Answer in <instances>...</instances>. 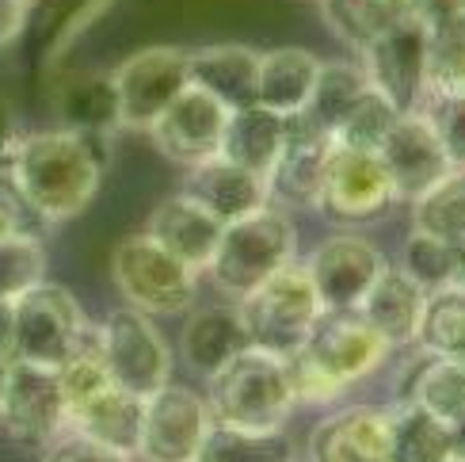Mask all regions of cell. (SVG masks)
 Wrapping results in <instances>:
<instances>
[{"mask_svg":"<svg viewBox=\"0 0 465 462\" xmlns=\"http://www.w3.org/2000/svg\"><path fill=\"white\" fill-rule=\"evenodd\" d=\"M15 196L35 218L62 226L95 199L104 180V138L76 130H35L24 134L8 165Z\"/></svg>","mask_w":465,"mask_h":462,"instance_id":"cell-1","label":"cell"},{"mask_svg":"<svg viewBox=\"0 0 465 462\" xmlns=\"http://www.w3.org/2000/svg\"><path fill=\"white\" fill-rule=\"evenodd\" d=\"M385 356H390L385 340L366 325L359 310H324L302 348L286 356L294 401H305V406L336 401L347 387L374 375Z\"/></svg>","mask_w":465,"mask_h":462,"instance_id":"cell-2","label":"cell"},{"mask_svg":"<svg viewBox=\"0 0 465 462\" xmlns=\"http://www.w3.org/2000/svg\"><path fill=\"white\" fill-rule=\"evenodd\" d=\"M206 382H210L206 394L210 425L267 432V428H282L298 406L286 359L263 348H252V344Z\"/></svg>","mask_w":465,"mask_h":462,"instance_id":"cell-3","label":"cell"},{"mask_svg":"<svg viewBox=\"0 0 465 462\" xmlns=\"http://www.w3.org/2000/svg\"><path fill=\"white\" fill-rule=\"evenodd\" d=\"M294 222L290 210L267 203L260 210H252L248 218H237L222 229V241L210 256L206 272L214 279L222 295L244 298L248 291L275 276L282 264L294 260Z\"/></svg>","mask_w":465,"mask_h":462,"instance_id":"cell-4","label":"cell"},{"mask_svg":"<svg viewBox=\"0 0 465 462\" xmlns=\"http://www.w3.org/2000/svg\"><path fill=\"white\" fill-rule=\"evenodd\" d=\"M237 306H241L252 348H263L282 359L302 348L305 336L313 333L317 317L324 314V306L313 291V279H309L305 264H298V260L282 264L256 291L237 298Z\"/></svg>","mask_w":465,"mask_h":462,"instance_id":"cell-5","label":"cell"},{"mask_svg":"<svg viewBox=\"0 0 465 462\" xmlns=\"http://www.w3.org/2000/svg\"><path fill=\"white\" fill-rule=\"evenodd\" d=\"M92 336L88 317L62 283H35L12 298V359L62 367V363Z\"/></svg>","mask_w":465,"mask_h":462,"instance_id":"cell-6","label":"cell"},{"mask_svg":"<svg viewBox=\"0 0 465 462\" xmlns=\"http://www.w3.org/2000/svg\"><path fill=\"white\" fill-rule=\"evenodd\" d=\"M111 279L119 295L149 317L187 314L199 295V272H191L149 234H130L114 245Z\"/></svg>","mask_w":465,"mask_h":462,"instance_id":"cell-7","label":"cell"},{"mask_svg":"<svg viewBox=\"0 0 465 462\" xmlns=\"http://www.w3.org/2000/svg\"><path fill=\"white\" fill-rule=\"evenodd\" d=\"M95 348H100L111 378L138 397H149L164 382H172L168 340L153 325V317L134 306H119L104 317V325L95 329Z\"/></svg>","mask_w":465,"mask_h":462,"instance_id":"cell-8","label":"cell"},{"mask_svg":"<svg viewBox=\"0 0 465 462\" xmlns=\"http://www.w3.org/2000/svg\"><path fill=\"white\" fill-rule=\"evenodd\" d=\"M359 65L397 111H420L428 95V27L401 15L359 50Z\"/></svg>","mask_w":465,"mask_h":462,"instance_id":"cell-9","label":"cell"},{"mask_svg":"<svg viewBox=\"0 0 465 462\" xmlns=\"http://www.w3.org/2000/svg\"><path fill=\"white\" fill-rule=\"evenodd\" d=\"M210 432L206 397L164 382L142 401V428L134 458L142 462H195L203 436Z\"/></svg>","mask_w":465,"mask_h":462,"instance_id":"cell-10","label":"cell"},{"mask_svg":"<svg viewBox=\"0 0 465 462\" xmlns=\"http://www.w3.org/2000/svg\"><path fill=\"white\" fill-rule=\"evenodd\" d=\"M119 92V126L149 130L161 111L187 88V50L180 46H145L130 54L111 73Z\"/></svg>","mask_w":465,"mask_h":462,"instance_id":"cell-11","label":"cell"},{"mask_svg":"<svg viewBox=\"0 0 465 462\" xmlns=\"http://www.w3.org/2000/svg\"><path fill=\"white\" fill-rule=\"evenodd\" d=\"M0 428L15 444H31V447H50L69 428L65 397L62 387H57L54 367L12 359L5 401H0Z\"/></svg>","mask_w":465,"mask_h":462,"instance_id":"cell-12","label":"cell"},{"mask_svg":"<svg viewBox=\"0 0 465 462\" xmlns=\"http://www.w3.org/2000/svg\"><path fill=\"white\" fill-rule=\"evenodd\" d=\"M328 149H332V134H328L309 111L286 115V134L275 165L267 172V199L282 210H305L321 203L324 165Z\"/></svg>","mask_w":465,"mask_h":462,"instance_id":"cell-13","label":"cell"},{"mask_svg":"<svg viewBox=\"0 0 465 462\" xmlns=\"http://www.w3.org/2000/svg\"><path fill=\"white\" fill-rule=\"evenodd\" d=\"M225 119H229V107L222 100H214V95L195 85H187L176 100L161 111V119L149 126V138L161 149V157L191 168V165L218 157Z\"/></svg>","mask_w":465,"mask_h":462,"instance_id":"cell-14","label":"cell"},{"mask_svg":"<svg viewBox=\"0 0 465 462\" xmlns=\"http://www.w3.org/2000/svg\"><path fill=\"white\" fill-rule=\"evenodd\" d=\"M390 203H393V187L378 161V153L332 142L328 165H324L321 203H317L324 215L336 222H366L381 215Z\"/></svg>","mask_w":465,"mask_h":462,"instance_id":"cell-15","label":"cell"},{"mask_svg":"<svg viewBox=\"0 0 465 462\" xmlns=\"http://www.w3.org/2000/svg\"><path fill=\"white\" fill-rule=\"evenodd\" d=\"M378 161L390 176V187H393V199H409L416 203L420 196L447 176L454 168L442 153L439 138L431 123L423 119V111H401L397 123L385 134V142L378 146Z\"/></svg>","mask_w":465,"mask_h":462,"instance_id":"cell-16","label":"cell"},{"mask_svg":"<svg viewBox=\"0 0 465 462\" xmlns=\"http://www.w3.org/2000/svg\"><path fill=\"white\" fill-rule=\"evenodd\" d=\"M385 267L374 241L359 234H336L324 237L313 256L305 260V272L313 279V291L324 310H359L362 295Z\"/></svg>","mask_w":465,"mask_h":462,"instance_id":"cell-17","label":"cell"},{"mask_svg":"<svg viewBox=\"0 0 465 462\" xmlns=\"http://www.w3.org/2000/svg\"><path fill=\"white\" fill-rule=\"evenodd\" d=\"M222 229L225 226L210 215L206 206H199L191 199L187 191H176V196L161 199L145 222V234L157 241L164 253H172L180 264H187L191 272H206V264L222 241Z\"/></svg>","mask_w":465,"mask_h":462,"instance_id":"cell-18","label":"cell"},{"mask_svg":"<svg viewBox=\"0 0 465 462\" xmlns=\"http://www.w3.org/2000/svg\"><path fill=\"white\" fill-rule=\"evenodd\" d=\"M423 302H428V291H423L404 267L385 264L378 272V279L371 283V291L362 295L359 314L385 340V348L393 352V348H409V344H416Z\"/></svg>","mask_w":465,"mask_h":462,"instance_id":"cell-19","label":"cell"},{"mask_svg":"<svg viewBox=\"0 0 465 462\" xmlns=\"http://www.w3.org/2000/svg\"><path fill=\"white\" fill-rule=\"evenodd\" d=\"M183 191L199 206H206L222 226L248 218L252 210L271 203L267 199V180L260 176V172H248V168L232 165L225 157H210L203 165H191Z\"/></svg>","mask_w":465,"mask_h":462,"instance_id":"cell-20","label":"cell"},{"mask_svg":"<svg viewBox=\"0 0 465 462\" xmlns=\"http://www.w3.org/2000/svg\"><path fill=\"white\" fill-rule=\"evenodd\" d=\"M305 462H385V413L347 406L309 432Z\"/></svg>","mask_w":465,"mask_h":462,"instance_id":"cell-21","label":"cell"},{"mask_svg":"<svg viewBox=\"0 0 465 462\" xmlns=\"http://www.w3.org/2000/svg\"><path fill=\"white\" fill-rule=\"evenodd\" d=\"M248 329L241 317V306H199L191 310L180 333V356L195 375L210 378L225 363L248 348Z\"/></svg>","mask_w":465,"mask_h":462,"instance_id":"cell-22","label":"cell"},{"mask_svg":"<svg viewBox=\"0 0 465 462\" xmlns=\"http://www.w3.org/2000/svg\"><path fill=\"white\" fill-rule=\"evenodd\" d=\"M256 76H260V54L252 46L222 43L187 50V85L210 92L229 111L256 104Z\"/></svg>","mask_w":465,"mask_h":462,"instance_id":"cell-23","label":"cell"},{"mask_svg":"<svg viewBox=\"0 0 465 462\" xmlns=\"http://www.w3.org/2000/svg\"><path fill=\"white\" fill-rule=\"evenodd\" d=\"M142 401L138 394L123 390L119 382H107L95 394H88L81 406L69 409V428L73 432H84L100 444L114 447V451H126L134 455L138 447V428H142Z\"/></svg>","mask_w":465,"mask_h":462,"instance_id":"cell-24","label":"cell"},{"mask_svg":"<svg viewBox=\"0 0 465 462\" xmlns=\"http://www.w3.org/2000/svg\"><path fill=\"white\" fill-rule=\"evenodd\" d=\"M321 57L302 46H279L260 54V76H256V104L275 115H298L309 107V95L317 85Z\"/></svg>","mask_w":465,"mask_h":462,"instance_id":"cell-25","label":"cell"},{"mask_svg":"<svg viewBox=\"0 0 465 462\" xmlns=\"http://www.w3.org/2000/svg\"><path fill=\"white\" fill-rule=\"evenodd\" d=\"M57 123L76 134H92V138H107L119 126V92H114L111 73H76L57 88L54 95Z\"/></svg>","mask_w":465,"mask_h":462,"instance_id":"cell-26","label":"cell"},{"mask_svg":"<svg viewBox=\"0 0 465 462\" xmlns=\"http://www.w3.org/2000/svg\"><path fill=\"white\" fill-rule=\"evenodd\" d=\"M282 134H286L282 115L267 111L260 104L237 107V111H229V119H225L218 157L241 165L248 172H260V176L267 180V172H271V165H275L279 149H282Z\"/></svg>","mask_w":465,"mask_h":462,"instance_id":"cell-27","label":"cell"},{"mask_svg":"<svg viewBox=\"0 0 465 462\" xmlns=\"http://www.w3.org/2000/svg\"><path fill=\"white\" fill-rule=\"evenodd\" d=\"M385 462H450V425L401 401L385 413Z\"/></svg>","mask_w":465,"mask_h":462,"instance_id":"cell-28","label":"cell"},{"mask_svg":"<svg viewBox=\"0 0 465 462\" xmlns=\"http://www.w3.org/2000/svg\"><path fill=\"white\" fill-rule=\"evenodd\" d=\"M195 462H298L294 439L282 428H229V425H210L203 436Z\"/></svg>","mask_w":465,"mask_h":462,"instance_id":"cell-29","label":"cell"},{"mask_svg":"<svg viewBox=\"0 0 465 462\" xmlns=\"http://www.w3.org/2000/svg\"><path fill=\"white\" fill-rule=\"evenodd\" d=\"M416 344L439 359H465V286H435L428 291Z\"/></svg>","mask_w":465,"mask_h":462,"instance_id":"cell-30","label":"cell"},{"mask_svg":"<svg viewBox=\"0 0 465 462\" xmlns=\"http://www.w3.org/2000/svg\"><path fill=\"white\" fill-rule=\"evenodd\" d=\"M412 229L439 241L465 237V168H450L428 196L412 203Z\"/></svg>","mask_w":465,"mask_h":462,"instance_id":"cell-31","label":"cell"},{"mask_svg":"<svg viewBox=\"0 0 465 462\" xmlns=\"http://www.w3.org/2000/svg\"><path fill=\"white\" fill-rule=\"evenodd\" d=\"M324 24L332 27L347 46L362 50L390 24L404 15V0H321Z\"/></svg>","mask_w":465,"mask_h":462,"instance_id":"cell-32","label":"cell"},{"mask_svg":"<svg viewBox=\"0 0 465 462\" xmlns=\"http://www.w3.org/2000/svg\"><path fill=\"white\" fill-rule=\"evenodd\" d=\"M366 69L359 62H321L317 69V85H313V95H309V115L332 134L336 123L347 115L359 95L366 92Z\"/></svg>","mask_w":465,"mask_h":462,"instance_id":"cell-33","label":"cell"},{"mask_svg":"<svg viewBox=\"0 0 465 462\" xmlns=\"http://www.w3.org/2000/svg\"><path fill=\"white\" fill-rule=\"evenodd\" d=\"M404 401H416L420 409H428L439 420H458L465 413V363L461 359H439L431 356L428 367L416 371L412 390Z\"/></svg>","mask_w":465,"mask_h":462,"instance_id":"cell-34","label":"cell"},{"mask_svg":"<svg viewBox=\"0 0 465 462\" xmlns=\"http://www.w3.org/2000/svg\"><path fill=\"white\" fill-rule=\"evenodd\" d=\"M397 107L385 100V95L374 88V85H366V92L359 95V100L347 107V115L336 123L332 130V142L336 146H351V149H371L378 153V146L385 142V134H390V126L397 123Z\"/></svg>","mask_w":465,"mask_h":462,"instance_id":"cell-35","label":"cell"},{"mask_svg":"<svg viewBox=\"0 0 465 462\" xmlns=\"http://www.w3.org/2000/svg\"><path fill=\"white\" fill-rule=\"evenodd\" d=\"M46 279V248L35 234L0 237V298L12 302Z\"/></svg>","mask_w":465,"mask_h":462,"instance_id":"cell-36","label":"cell"},{"mask_svg":"<svg viewBox=\"0 0 465 462\" xmlns=\"http://www.w3.org/2000/svg\"><path fill=\"white\" fill-rule=\"evenodd\" d=\"M465 76V12L428 27V92L458 88Z\"/></svg>","mask_w":465,"mask_h":462,"instance_id":"cell-37","label":"cell"},{"mask_svg":"<svg viewBox=\"0 0 465 462\" xmlns=\"http://www.w3.org/2000/svg\"><path fill=\"white\" fill-rule=\"evenodd\" d=\"M423 119L431 123L435 138L447 153V161L454 168H465V92L458 88H435L423 95Z\"/></svg>","mask_w":465,"mask_h":462,"instance_id":"cell-38","label":"cell"},{"mask_svg":"<svg viewBox=\"0 0 465 462\" xmlns=\"http://www.w3.org/2000/svg\"><path fill=\"white\" fill-rule=\"evenodd\" d=\"M401 267L423 286V291L447 286L450 283V245L431 237V234H420V229H412L409 241H404Z\"/></svg>","mask_w":465,"mask_h":462,"instance_id":"cell-39","label":"cell"},{"mask_svg":"<svg viewBox=\"0 0 465 462\" xmlns=\"http://www.w3.org/2000/svg\"><path fill=\"white\" fill-rule=\"evenodd\" d=\"M43 462H134V455L114 451V447L100 444V439H92V436H84V432L65 428V432L46 447V458H43Z\"/></svg>","mask_w":465,"mask_h":462,"instance_id":"cell-40","label":"cell"},{"mask_svg":"<svg viewBox=\"0 0 465 462\" xmlns=\"http://www.w3.org/2000/svg\"><path fill=\"white\" fill-rule=\"evenodd\" d=\"M465 12V0H404V15H412L423 27H439Z\"/></svg>","mask_w":465,"mask_h":462,"instance_id":"cell-41","label":"cell"},{"mask_svg":"<svg viewBox=\"0 0 465 462\" xmlns=\"http://www.w3.org/2000/svg\"><path fill=\"white\" fill-rule=\"evenodd\" d=\"M27 218H31V210L24 206V199L15 196V187L0 184V237L5 234H31Z\"/></svg>","mask_w":465,"mask_h":462,"instance_id":"cell-42","label":"cell"},{"mask_svg":"<svg viewBox=\"0 0 465 462\" xmlns=\"http://www.w3.org/2000/svg\"><path fill=\"white\" fill-rule=\"evenodd\" d=\"M31 5L35 0H0V50L12 46L19 35H24L27 19H31Z\"/></svg>","mask_w":465,"mask_h":462,"instance_id":"cell-43","label":"cell"},{"mask_svg":"<svg viewBox=\"0 0 465 462\" xmlns=\"http://www.w3.org/2000/svg\"><path fill=\"white\" fill-rule=\"evenodd\" d=\"M19 142H24V130H19L15 111H12L5 100H0V168H8V165H12Z\"/></svg>","mask_w":465,"mask_h":462,"instance_id":"cell-44","label":"cell"},{"mask_svg":"<svg viewBox=\"0 0 465 462\" xmlns=\"http://www.w3.org/2000/svg\"><path fill=\"white\" fill-rule=\"evenodd\" d=\"M447 245H450V286H465V237Z\"/></svg>","mask_w":465,"mask_h":462,"instance_id":"cell-45","label":"cell"},{"mask_svg":"<svg viewBox=\"0 0 465 462\" xmlns=\"http://www.w3.org/2000/svg\"><path fill=\"white\" fill-rule=\"evenodd\" d=\"M0 356L12 359V302L0 298Z\"/></svg>","mask_w":465,"mask_h":462,"instance_id":"cell-46","label":"cell"},{"mask_svg":"<svg viewBox=\"0 0 465 462\" xmlns=\"http://www.w3.org/2000/svg\"><path fill=\"white\" fill-rule=\"evenodd\" d=\"M450 462H465V413L450 420Z\"/></svg>","mask_w":465,"mask_h":462,"instance_id":"cell-47","label":"cell"},{"mask_svg":"<svg viewBox=\"0 0 465 462\" xmlns=\"http://www.w3.org/2000/svg\"><path fill=\"white\" fill-rule=\"evenodd\" d=\"M8 367H12V359L0 356V401H5V387H8Z\"/></svg>","mask_w":465,"mask_h":462,"instance_id":"cell-48","label":"cell"},{"mask_svg":"<svg viewBox=\"0 0 465 462\" xmlns=\"http://www.w3.org/2000/svg\"><path fill=\"white\" fill-rule=\"evenodd\" d=\"M458 92H465V76H461V81H458Z\"/></svg>","mask_w":465,"mask_h":462,"instance_id":"cell-49","label":"cell"},{"mask_svg":"<svg viewBox=\"0 0 465 462\" xmlns=\"http://www.w3.org/2000/svg\"><path fill=\"white\" fill-rule=\"evenodd\" d=\"M461 363H465V359H461Z\"/></svg>","mask_w":465,"mask_h":462,"instance_id":"cell-50","label":"cell"}]
</instances>
